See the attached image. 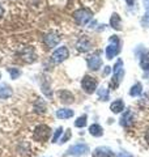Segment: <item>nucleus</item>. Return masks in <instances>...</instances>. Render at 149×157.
Returning <instances> with one entry per match:
<instances>
[{
    "label": "nucleus",
    "mask_w": 149,
    "mask_h": 157,
    "mask_svg": "<svg viewBox=\"0 0 149 157\" xmlns=\"http://www.w3.org/2000/svg\"><path fill=\"white\" fill-rule=\"evenodd\" d=\"M123 76H124L123 62L119 59V60L115 63V66H114V76H113V80H111V86L114 89H117L119 86V84H120L122 80H123Z\"/></svg>",
    "instance_id": "nucleus-1"
},
{
    "label": "nucleus",
    "mask_w": 149,
    "mask_h": 157,
    "mask_svg": "<svg viewBox=\"0 0 149 157\" xmlns=\"http://www.w3.org/2000/svg\"><path fill=\"white\" fill-rule=\"evenodd\" d=\"M110 42H111V45H109L107 48H106L107 59L115 58L119 54V51H120V41H119V38L117 36H113L110 38Z\"/></svg>",
    "instance_id": "nucleus-2"
},
{
    "label": "nucleus",
    "mask_w": 149,
    "mask_h": 157,
    "mask_svg": "<svg viewBox=\"0 0 149 157\" xmlns=\"http://www.w3.org/2000/svg\"><path fill=\"white\" fill-rule=\"evenodd\" d=\"M82 88L85 89V92L88 93H93L97 88V81L94 80V77L90 76H85L82 78Z\"/></svg>",
    "instance_id": "nucleus-3"
},
{
    "label": "nucleus",
    "mask_w": 149,
    "mask_h": 157,
    "mask_svg": "<svg viewBox=\"0 0 149 157\" xmlns=\"http://www.w3.org/2000/svg\"><path fill=\"white\" fill-rule=\"evenodd\" d=\"M132 123H133V115H132L131 110L124 111V114L120 118V124L123 127H128V126H131Z\"/></svg>",
    "instance_id": "nucleus-4"
},
{
    "label": "nucleus",
    "mask_w": 149,
    "mask_h": 157,
    "mask_svg": "<svg viewBox=\"0 0 149 157\" xmlns=\"http://www.w3.org/2000/svg\"><path fill=\"white\" fill-rule=\"evenodd\" d=\"M74 17L80 24H85L89 18L92 17V13L89 11H85V9H82V11H78L76 14H74Z\"/></svg>",
    "instance_id": "nucleus-5"
},
{
    "label": "nucleus",
    "mask_w": 149,
    "mask_h": 157,
    "mask_svg": "<svg viewBox=\"0 0 149 157\" xmlns=\"http://www.w3.org/2000/svg\"><path fill=\"white\" fill-rule=\"evenodd\" d=\"M98 54L99 52H97L96 55L90 56V59H89V67H90V70H93V71H97V70H99V67H101V58L98 56Z\"/></svg>",
    "instance_id": "nucleus-6"
},
{
    "label": "nucleus",
    "mask_w": 149,
    "mask_h": 157,
    "mask_svg": "<svg viewBox=\"0 0 149 157\" xmlns=\"http://www.w3.org/2000/svg\"><path fill=\"white\" fill-rule=\"evenodd\" d=\"M110 24H111V26L115 29V30H122V20H120V16H119L118 13H113L111 14Z\"/></svg>",
    "instance_id": "nucleus-7"
},
{
    "label": "nucleus",
    "mask_w": 149,
    "mask_h": 157,
    "mask_svg": "<svg viewBox=\"0 0 149 157\" xmlns=\"http://www.w3.org/2000/svg\"><path fill=\"white\" fill-rule=\"evenodd\" d=\"M110 109L113 113H115V114H119V113H122L124 110V102L122 100H117L114 101L113 104L110 105Z\"/></svg>",
    "instance_id": "nucleus-8"
},
{
    "label": "nucleus",
    "mask_w": 149,
    "mask_h": 157,
    "mask_svg": "<svg viewBox=\"0 0 149 157\" xmlns=\"http://www.w3.org/2000/svg\"><path fill=\"white\" fill-rule=\"evenodd\" d=\"M140 66H141V68L144 71L149 72V50H147L141 55V58H140Z\"/></svg>",
    "instance_id": "nucleus-9"
},
{
    "label": "nucleus",
    "mask_w": 149,
    "mask_h": 157,
    "mask_svg": "<svg viewBox=\"0 0 149 157\" xmlns=\"http://www.w3.org/2000/svg\"><path fill=\"white\" fill-rule=\"evenodd\" d=\"M141 92H143V85L140 84V82H136V84L132 85V88H131L130 96L131 97H137V96L141 94Z\"/></svg>",
    "instance_id": "nucleus-10"
},
{
    "label": "nucleus",
    "mask_w": 149,
    "mask_h": 157,
    "mask_svg": "<svg viewBox=\"0 0 149 157\" xmlns=\"http://www.w3.org/2000/svg\"><path fill=\"white\" fill-rule=\"evenodd\" d=\"M89 132H90L93 136H102L103 130L99 124H93V126H90V128H89Z\"/></svg>",
    "instance_id": "nucleus-11"
},
{
    "label": "nucleus",
    "mask_w": 149,
    "mask_h": 157,
    "mask_svg": "<svg viewBox=\"0 0 149 157\" xmlns=\"http://www.w3.org/2000/svg\"><path fill=\"white\" fill-rule=\"evenodd\" d=\"M71 151L73 155H84L88 152V147L86 145H76V147H73Z\"/></svg>",
    "instance_id": "nucleus-12"
},
{
    "label": "nucleus",
    "mask_w": 149,
    "mask_h": 157,
    "mask_svg": "<svg viewBox=\"0 0 149 157\" xmlns=\"http://www.w3.org/2000/svg\"><path fill=\"white\" fill-rule=\"evenodd\" d=\"M98 94H99V98H102V101L109 100V90L106 88H101V89L98 90Z\"/></svg>",
    "instance_id": "nucleus-13"
},
{
    "label": "nucleus",
    "mask_w": 149,
    "mask_h": 157,
    "mask_svg": "<svg viewBox=\"0 0 149 157\" xmlns=\"http://www.w3.org/2000/svg\"><path fill=\"white\" fill-rule=\"evenodd\" d=\"M58 115L62 117V118H69V117L73 115V111H71V110H60L58 113Z\"/></svg>",
    "instance_id": "nucleus-14"
},
{
    "label": "nucleus",
    "mask_w": 149,
    "mask_h": 157,
    "mask_svg": "<svg viewBox=\"0 0 149 157\" xmlns=\"http://www.w3.org/2000/svg\"><path fill=\"white\" fill-rule=\"evenodd\" d=\"M85 124H86V117H85V115H82L81 118H78V119H77L76 126H77V127H84Z\"/></svg>",
    "instance_id": "nucleus-15"
},
{
    "label": "nucleus",
    "mask_w": 149,
    "mask_h": 157,
    "mask_svg": "<svg viewBox=\"0 0 149 157\" xmlns=\"http://www.w3.org/2000/svg\"><path fill=\"white\" fill-rule=\"evenodd\" d=\"M141 24L144 26H149V11H147V13L144 14V17L141 20Z\"/></svg>",
    "instance_id": "nucleus-16"
},
{
    "label": "nucleus",
    "mask_w": 149,
    "mask_h": 157,
    "mask_svg": "<svg viewBox=\"0 0 149 157\" xmlns=\"http://www.w3.org/2000/svg\"><path fill=\"white\" fill-rule=\"evenodd\" d=\"M117 157H132V155H130V153H128V152H120V153H119Z\"/></svg>",
    "instance_id": "nucleus-17"
},
{
    "label": "nucleus",
    "mask_w": 149,
    "mask_h": 157,
    "mask_svg": "<svg viewBox=\"0 0 149 157\" xmlns=\"http://www.w3.org/2000/svg\"><path fill=\"white\" fill-rule=\"evenodd\" d=\"M126 3H127L128 7H133V6H135V0H126Z\"/></svg>",
    "instance_id": "nucleus-18"
},
{
    "label": "nucleus",
    "mask_w": 149,
    "mask_h": 157,
    "mask_svg": "<svg viewBox=\"0 0 149 157\" xmlns=\"http://www.w3.org/2000/svg\"><path fill=\"white\" fill-rule=\"evenodd\" d=\"M143 3H144V7H145L147 11H149V0H143Z\"/></svg>",
    "instance_id": "nucleus-19"
},
{
    "label": "nucleus",
    "mask_w": 149,
    "mask_h": 157,
    "mask_svg": "<svg viewBox=\"0 0 149 157\" xmlns=\"http://www.w3.org/2000/svg\"><path fill=\"white\" fill-rule=\"evenodd\" d=\"M144 137H145V141H147V144L149 145V130H147V132H145V136H144Z\"/></svg>",
    "instance_id": "nucleus-20"
}]
</instances>
